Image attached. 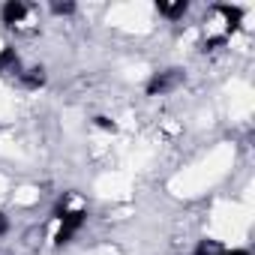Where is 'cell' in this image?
I'll use <instances>...</instances> for the list:
<instances>
[{"label": "cell", "instance_id": "1", "mask_svg": "<svg viewBox=\"0 0 255 255\" xmlns=\"http://www.w3.org/2000/svg\"><path fill=\"white\" fill-rule=\"evenodd\" d=\"M63 219V225H60V231H57V246H63V243H69L78 231H81V225L87 222V210H75V213H63L60 216Z\"/></svg>", "mask_w": 255, "mask_h": 255}, {"label": "cell", "instance_id": "2", "mask_svg": "<svg viewBox=\"0 0 255 255\" xmlns=\"http://www.w3.org/2000/svg\"><path fill=\"white\" fill-rule=\"evenodd\" d=\"M180 69H165V72H156L150 81H147V96H156V93H168L171 87L180 84Z\"/></svg>", "mask_w": 255, "mask_h": 255}, {"label": "cell", "instance_id": "3", "mask_svg": "<svg viewBox=\"0 0 255 255\" xmlns=\"http://www.w3.org/2000/svg\"><path fill=\"white\" fill-rule=\"evenodd\" d=\"M24 15H27V6L18 3V0H9V3H3V9H0V21L3 24H18Z\"/></svg>", "mask_w": 255, "mask_h": 255}, {"label": "cell", "instance_id": "4", "mask_svg": "<svg viewBox=\"0 0 255 255\" xmlns=\"http://www.w3.org/2000/svg\"><path fill=\"white\" fill-rule=\"evenodd\" d=\"M0 72H15L21 75V63H18V54L12 45H6L3 51H0Z\"/></svg>", "mask_w": 255, "mask_h": 255}, {"label": "cell", "instance_id": "5", "mask_svg": "<svg viewBox=\"0 0 255 255\" xmlns=\"http://www.w3.org/2000/svg\"><path fill=\"white\" fill-rule=\"evenodd\" d=\"M18 78H21V84H24V87H30V90H33V87H42V84H45V69H42V66H36V69H30V72H21Z\"/></svg>", "mask_w": 255, "mask_h": 255}, {"label": "cell", "instance_id": "6", "mask_svg": "<svg viewBox=\"0 0 255 255\" xmlns=\"http://www.w3.org/2000/svg\"><path fill=\"white\" fill-rule=\"evenodd\" d=\"M156 9H159L165 18H177V15H183V12L189 9V3H183V0H180V3H174V6H168V3H156Z\"/></svg>", "mask_w": 255, "mask_h": 255}, {"label": "cell", "instance_id": "7", "mask_svg": "<svg viewBox=\"0 0 255 255\" xmlns=\"http://www.w3.org/2000/svg\"><path fill=\"white\" fill-rule=\"evenodd\" d=\"M51 12L54 15H69V12H75V3H54Z\"/></svg>", "mask_w": 255, "mask_h": 255}, {"label": "cell", "instance_id": "8", "mask_svg": "<svg viewBox=\"0 0 255 255\" xmlns=\"http://www.w3.org/2000/svg\"><path fill=\"white\" fill-rule=\"evenodd\" d=\"M96 123H99V126H102V129H114V123H111V120H108V117H96Z\"/></svg>", "mask_w": 255, "mask_h": 255}, {"label": "cell", "instance_id": "9", "mask_svg": "<svg viewBox=\"0 0 255 255\" xmlns=\"http://www.w3.org/2000/svg\"><path fill=\"white\" fill-rule=\"evenodd\" d=\"M6 228H9V222H6V216L0 213V234H6Z\"/></svg>", "mask_w": 255, "mask_h": 255}, {"label": "cell", "instance_id": "10", "mask_svg": "<svg viewBox=\"0 0 255 255\" xmlns=\"http://www.w3.org/2000/svg\"><path fill=\"white\" fill-rule=\"evenodd\" d=\"M222 255H249L246 249H231V252H222Z\"/></svg>", "mask_w": 255, "mask_h": 255}]
</instances>
